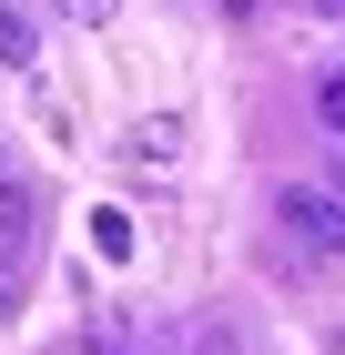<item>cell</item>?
<instances>
[{
  "mask_svg": "<svg viewBox=\"0 0 345 355\" xmlns=\"http://www.w3.org/2000/svg\"><path fill=\"white\" fill-rule=\"evenodd\" d=\"M274 223H285L294 244H315V254H345V203L315 193V183H285V193H274Z\"/></svg>",
  "mask_w": 345,
  "mask_h": 355,
  "instance_id": "obj_1",
  "label": "cell"
},
{
  "mask_svg": "<svg viewBox=\"0 0 345 355\" xmlns=\"http://www.w3.org/2000/svg\"><path fill=\"white\" fill-rule=\"evenodd\" d=\"M122 163H133V173H173V163H183V122H173V112L133 122V142H122Z\"/></svg>",
  "mask_w": 345,
  "mask_h": 355,
  "instance_id": "obj_2",
  "label": "cell"
},
{
  "mask_svg": "<svg viewBox=\"0 0 345 355\" xmlns=\"http://www.w3.org/2000/svg\"><path fill=\"white\" fill-rule=\"evenodd\" d=\"M0 61H10V71H31V61H41V21H31V10H10V0H0Z\"/></svg>",
  "mask_w": 345,
  "mask_h": 355,
  "instance_id": "obj_3",
  "label": "cell"
},
{
  "mask_svg": "<svg viewBox=\"0 0 345 355\" xmlns=\"http://www.w3.org/2000/svg\"><path fill=\"white\" fill-rule=\"evenodd\" d=\"M92 254H102V264H122V254H133V214H122V203H102V214H92Z\"/></svg>",
  "mask_w": 345,
  "mask_h": 355,
  "instance_id": "obj_4",
  "label": "cell"
},
{
  "mask_svg": "<svg viewBox=\"0 0 345 355\" xmlns=\"http://www.w3.org/2000/svg\"><path fill=\"white\" fill-rule=\"evenodd\" d=\"M92 355H133V315L122 304H92Z\"/></svg>",
  "mask_w": 345,
  "mask_h": 355,
  "instance_id": "obj_5",
  "label": "cell"
},
{
  "mask_svg": "<svg viewBox=\"0 0 345 355\" xmlns=\"http://www.w3.org/2000/svg\"><path fill=\"white\" fill-rule=\"evenodd\" d=\"M51 10H61V21H81V31H102L112 10H122V0H51Z\"/></svg>",
  "mask_w": 345,
  "mask_h": 355,
  "instance_id": "obj_6",
  "label": "cell"
},
{
  "mask_svg": "<svg viewBox=\"0 0 345 355\" xmlns=\"http://www.w3.org/2000/svg\"><path fill=\"white\" fill-rule=\"evenodd\" d=\"M325 122H335V132H345V82H325Z\"/></svg>",
  "mask_w": 345,
  "mask_h": 355,
  "instance_id": "obj_7",
  "label": "cell"
},
{
  "mask_svg": "<svg viewBox=\"0 0 345 355\" xmlns=\"http://www.w3.org/2000/svg\"><path fill=\"white\" fill-rule=\"evenodd\" d=\"M10 183H21V173H10V142H0V193H10Z\"/></svg>",
  "mask_w": 345,
  "mask_h": 355,
  "instance_id": "obj_8",
  "label": "cell"
},
{
  "mask_svg": "<svg viewBox=\"0 0 345 355\" xmlns=\"http://www.w3.org/2000/svg\"><path fill=\"white\" fill-rule=\"evenodd\" d=\"M305 10H325V21H345V0H305Z\"/></svg>",
  "mask_w": 345,
  "mask_h": 355,
  "instance_id": "obj_9",
  "label": "cell"
},
{
  "mask_svg": "<svg viewBox=\"0 0 345 355\" xmlns=\"http://www.w3.org/2000/svg\"><path fill=\"white\" fill-rule=\"evenodd\" d=\"M193 355H234V345H224V335H203V345H193Z\"/></svg>",
  "mask_w": 345,
  "mask_h": 355,
  "instance_id": "obj_10",
  "label": "cell"
},
{
  "mask_svg": "<svg viewBox=\"0 0 345 355\" xmlns=\"http://www.w3.org/2000/svg\"><path fill=\"white\" fill-rule=\"evenodd\" d=\"M335 183H345V173H335ZM335 203H345V193H335Z\"/></svg>",
  "mask_w": 345,
  "mask_h": 355,
  "instance_id": "obj_11",
  "label": "cell"
},
{
  "mask_svg": "<svg viewBox=\"0 0 345 355\" xmlns=\"http://www.w3.org/2000/svg\"><path fill=\"white\" fill-rule=\"evenodd\" d=\"M335 355H345V345H335Z\"/></svg>",
  "mask_w": 345,
  "mask_h": 355,
  "instance_id": "obj_12",
  "label": "cell"
}]
</instances>
